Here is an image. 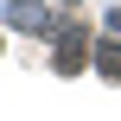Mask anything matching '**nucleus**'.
I'll list each match as a JSON object with an SVG mask.
<instances>
[{
  "label": "nucleus",
  "instance_id": "obj_1",
  "mask_svg": "<svg viewBox=\"0 0 121 121\" xmlns=\"http://www.w3.org/2000/svg\"><path fill=\"white\" fill-rule=\"evenodd\" d=\"M83 57H89V32H83V26H70V32L57 38V70H77Z\"/></svg>",
  "mask_w": 121,
  "mask_h": 121
},
{
  "label": "nucleus",
  "instance_id": "obj_2",
  "mask_svg": "<svg viewBox=\"0 0 121 121\" xmlns=\"http://www.w3.org/2000/svg\"><path fill=\"white\" fill-rule=\"evenodd\" d=\"M96 64H102V77H108V83H121V45H115V38H102V45H96Z\"/></svg>",
  "mask_w": 121,
  "mask_h": 121
},
{
  "label": "nucleus",
  "instance_id": "obj_3",
  "mask_svg": "<svg viewBox=\"0 0 121 121\" xmlns=\"http://www.w3.org/2000/svg\"><path fill=\"white\" fill-rule=\"evenodd\" d=\"M108 26H115V32H121V6H115V13H108Z\"/></svg>",
  "mask_w": 121,
  "mask_h": 121
}]
</instances>
